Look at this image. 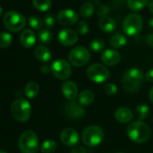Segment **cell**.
Segmentation results:
<instances>
[{"label":"cell","instance_id":"obj_1","mask_svg":"<svg viewBox=\"0 0 153 153\" xmlns=\"http://www.w3.org/2000/svg\"><path fill=\"white\" fill-rule=\"evenodd\" d=\"M144 79V74L140 69L136 68H129L123 76V86L124 90L128 93L138 92L143 85Z\"/></svg>","mask_w":153,"mask_h":153},{"label":"cell","instance_id":"obj_2","mask_svg":"<svg viewBox=\"0 0 153 153\" xmlns=\"http://www.w3.org/2000/svg\"><path fill=\"white\" fill-rule=\"evenodd\" d=\"M127 135L133 142L143 143L149 139L150 129L147 123L141 121H135L128 125Z\"/></svg>","mask_w":153,"mask_h":153},{"label":"cell","instance_id":"obj_3","mask_svg":"<svg viewBox=\"0 0 153 153\" xmlns=\"http://www.w3.org/2000/svg\"><path fill=\"white\" fill-rule=\"evenodd\" d=\"M18 148L22 153H36L39 149L37 134L32 130L24 131L18 139Z\"/></svg>","mask_w":153,"mask_h":153},{"label":"cell","instance_id":"obj_4","mask_svg":"<svg viewBox=\"0 0 153 153\" xmlns=\"http://www.w3.org/2000/svg\"><path fill=\"white\" fill-rule=\"evenodd\" d=\"M11 114L12 116L20 123H25L28 121L32 114L31 104L24 99L19 98L15 100L11 105Z\"/></svg>","mask_w":153,"mask_h":153},{"label":"cell","instance_id":"obj_5","mask_svg":"<svg viewBox=\"0 0 153 153\" xmlns=\"http://www.w3.org/2000/svg\"><path fill=\"white\" fill-rule=\"evenodd\" d=\"M3 24L6 28L13 33H17L23 30L26 25L25 16L16 11H7L3 17Z\"/></svg>","mask_w":153,"mask_h":153},{"label":"cell","instance_id":"obj_6","mask_svg":"<svg viewBox=\"0 0 153 153\" xmlns=\"http://www.w3.org/2000/svg\"><path fill=\"white\" fill-rule=\"evenodd\" d=\"M105 134L104 131L97 125H90L82 132V141L88 147H96L102 143Z\"/></svg>","mask_w":153,"mask_h":153},{"label":"cell","instance_id":"obj_7","mask_svg":"<svg viewBox=\"0 0 153 153\" xmlns=\"http://www.w3.org/2000/svg\"><path fill=\"white\" fill-rule=\"evenodd\" d=\"M143 26L142 17L136 13H131L126 16L123 23V28L126 34L136 35L139 33Z\"/></svg>","mask_w":153,"mask_h":153},{"label":"cell","instance_id":"obj_8","mask_svg":"<svg viewBox=\"0 0 153 153\" xmlns=\"http://www.w3.org/2000/svg\"><path fill=\"white\" fill-rule=\"evenodd\" d=\"M89 59H90V52L87 48L83 46L76 47L72 49L68 53L69 63L76 68L85 66L89 61Z\"/></svg>","mask_w":153,"mask_h":153},{"label":"cell","instance_id":"obj_9","mask_svg":"<svg viewBox=\"0 0 153 153\" xmlns=\"http://www.w3.org/2000/svg\"><path fill=\"white\" fill-rule=\"evenodd\" d=\"M108 68L100 63H95L90 65L87 69V76L95 83H103L109 78Z\"/></svg>","mask_w":153,"mask_h":153},{"label":"cell","instance_id":"obj_10","mask_svg":"<svg viewBox=\"0 0 153 153\" xmlns=\"http://www.w3.org/2000/svg\"><path fill=\"white\" fill-rule=\"evenodd\" d=\"M51 67L53 76L59 80H66L71 76V66L67 60L63 59H59L55 60Z\"/></svg>","mask_w":153,"mask_h":153},{"label":"cell","instance_id":"obj_11","mask_svg":"<svg viewBox=\"0 0 153 153\" xmlns=\"http://www.w3.org/2000/svg\"><path fill=\"white\" fill-rule=\"evenodd\" d=\"M57 19L62 26H71L79 21V14L72 9L65 8L59 12Z\"/></svg>","mask_w":153,"mask_h":153},{"label":"cell","instance_id":"obj_12","mask_svg":"<svg viewBox=\"0 0 153 153\" xmlns=\"http://www.w3.org/2000/svg\"><path fill=\"white\" fill-rule=\"evenodd\" d=\"M63 111L68 118L74 119V120L82 118L86 114L84 107L75 101H68L64 105Z\"/></svg>","mask_w":153,"mask_h":153},{"label":"cell","instance_id":"obj_13","mask_svg":"<svg viewBox=\"0 0 153 153\" xmlns=\"http://www.w3.org/2000/svg\"><path fill=\"white\" fill-rule=\"evenodd\" d=\"M60 140L68 147H74L79 142V134L75 129L66 128L60 133Z\"/></svg>","mask_w":153,"mask_h":153},{"label":"cell","instance_id":"obj_14","mask_svg":"<svg viewBox=\"0 0 153 153\" xmlns=\"http://www.w3.org/2000/svg\"><path fill=\"white\" fill-rule=\"evenodd\" d=\"M59 42L64 46H72L79 40V35L76 31L66 28L61 30L58 35Z\"/></svg>","mask_w":153,"mask_h":153},{"label":"cell","instance_id":"obj_15","mask_svg":"<svg viewBox=\"0 0 153 153\" xmlns=\"http://www.w3.org/2000/svg\"><path fill=\"white\" fill-rule=\"evenodd\" d=\"M61 92L68 101H74L79 97V88L76 84L73 81L67 80L62 84Z\"/></svg>","mask_w":153,"mask_h":153},{"label":"cell","instance_id":"obj_16","mask_svg":"<svg viewBox=\"0 0 153 153\" xmlns=\"http://www.w3.org/2000/svg\"><path fill=\"white\" fill-rule=\"evenodd\" d=\"M102 62L107 66H114L118 64L121 60V55L115 50H105L101 54Z\"/></svg>","mask_w":153,"mask_h":153},{"label":"cell","instance_id":"obj_17","mask_svg":"<svg viewBox=\"0 0 153 153\" xmlns=\"http://www.w3.org/2000/svg\"><path fill=\"white\" fill-rule=\"evenodd\" d=\"M20 42L25 48H32L36 42V36L33 30L25 29L20 35Z\"/></svg>","mask_w":153,"mask_h":153},{"label":"cell","instance_id":"obj_18","mask_svg":"<svg viewBox=\"0 0 153 153\" xmlns=\"http://www.w3.org/2000/svg\"><path fill=\"white\" fill-rule=\"evenodd\" d=\"M114 117L116 119V121H118L121 123H130L131 120L133 117L132 112L131 111V109H129L128 107L125 106H122L119 107L115 113H114Z\"/></svg>","mask_w":153,"mask_h":153},{"label":"cell","instance_id":"obj_19","mask_svg":"<svg viewBox=\"0 0 153 153\" xmlns=\"http://www.w3.org/2000/svg\"><path fill=\"white\" fill-rule=\"evenodd\" d=\"M34 56L38 60L42 62H48L51 59V53L50 50L43 45H39L35 48Z\"/></svg>","mask_w":153,"mask_h":153},{"label":"cell","instance_id":"obj_20","mask_svg":"<svg viewBox=\"0 0 153 153\" xmlns=\"http://www.w3.org/2000/svg\"><path fill=\"white\" fill-rule=\"evenodd\" d=\"M78 98H79V104L80 105H82L83 107L88 106V105H90L94 102L95 94L93 93V91L89 89H86L79 95Z\"/></svg>","mask_w":153,"mask_h":153},{"label":"cell","instance_id":"obj_21","mask_svg":"<svg viewBox=\"0 0 153 153\" xmlns=\"http://www.w3.org/2000/svg\"><path fill=\"white\" fill-rule=\"evenodd\" d=\"M99 27L102 31L105 33H111L115 29L116 24L112 17L104 16L101 17V19L99 20Z\"/></svg>","mask_w":153,"mask_h":153},{"label":"cell","instance_id":"obj_22","mask_svg":"<svg viewBox=\"0 0 153 153\" xmlns=\"http://www.w3.org/2000/svg\"><path fill=\"white\" fill-rule=\"evenodd\" d=\"M40 92V86L37 82L31 81L26 84L25 88V95L28 98H34Z\"/></svg>","mask_w":153,"mask_h":153},{"label":"cell","instance_id":"obj_23","mask_svg":"<svg viewBox=\"0 0 153 153\" xmlns=\"http://www.w3.org/2000/svg\"><path fill=\"white\" fill-rule=\"evenodd\" d=\"M127 42V39L123 34L121 33H116L114 35H113L110 40H109V43L113 48L115 49H119L123 47Z\"/></svg>","mask_w":153,"mask_h":153},{"label":"cell","instance_id":"obj_24","mask_svg":"<svg viewBox=\"0 0 153 153\" xmlns=\"http://www.w3.org/2000/svg\"><path fill=\"white\" fill-rule=\"evenodd\" d=\"M149 114V108L147 105L140 104L135 108V116L137 117L138 121L145 120Z\"/></svg>","mask_w":153,"mask_h":153},{"label":"cell","instance_id":"obj_25","mask_svg":"<svg viewBox=\"0 0 153 153\" xmlns=\"http://www.w3.org/2000/svg\"><path fill=\"white\" fill-rule=\"evenodd\" d=\"M126 3L131 11H140L148 5V0H126Z\"/></svg>","mask_w":153,"mask_h":153},{"label":"cell","instance_id":"obj_26","mask_svg":"<svg viewBox=\"0 0 153 153\" xmlns=\"http://www.w3.org/2000/svg\"><path fill=\"white\" fill-rule=\"evenodd\" d=\"M57 149V142L54 140H46L41 146V151L42 153H53Z\"/></svg>","mask_w":153,"mask_h":153},{"label":"cell","instance_id":"obj_27","mask_svg":"<svg viewBox=\"0 0 153 153\" xmlns=\"http://www.w3.org/2000/svg\"><path fill=\"white\" fill-rule=\"evenodd\" d=\"M33 7L39 11H48L52 5L51 0H33Z\"/></svg>","mask_w":153,"mask_h":153},{"label":"cell","instance_id":"obj_28","mask_svg":"<svg viewBox=\"0 0 153 153\" xmlns=\"http://www.w3.org/2000/svg\"><path fill=\"white\" fill-rule=\"evenodd\" d=\"M94 11H95V7L91 2H86L83 5H81V7H79L80 15L85 18L91 16L94 14Z\"/></svg>","mask_w":153,"mask_h":153},{"label":"cell","instance_id":"obj_29","mask_svg":"<svg viewBox=\"0 0 153 153\" xmlns=\"http://www.w3.org/2000/svg\"><path fill=\"white\" fill-rule=\"evenodd\" d=\"M40 42L43 44H48L52 41V33L49 29H42L37 35Z\"/></svg>","mask_w":153,"mask_h":153},{"label":"cell","instance_id":"obj_30","mask_svg":"<svg viewBox=\"0 0 153 153\" xmlns=\"http://www.w3.org/2000/svg\"><path fill=\"white\" fill-rule=\"evenodd\" d=\"M12 35L7 32L0 33V49H5L11 45L12 43Z\"/></svg>","mask_w":153,"mask_h":153},{"label":"cell","instance_id":"obj_31","mask_svg":"<svg viewBox=\"0 0 153 153\" xmlns=\"http://www.w3.org/2000/svg\"><path fill=\"white\" fill-rule=\"evenodd\" d=\"M104 48H105V42L99 38L92 40L89 43V49L94 52L102 51L104 50Z\"/></svg>","mask_w":153,"mask_h":153},{"label":"cell","instance_id":"obj_32","mask_svg":"<svg viewBox=\"0 0 153 153\" xmlns=\"http://www.w3.org/2000/svg\"><path fill=\"white\" fill-rule=\"evenodd\" d=\"M28 23H29L30 26L34 30H40L42 27V25H43L42 20L39 16H30L28 18Z\"/></svg>","mask_w":153,"mask_h":153},{"label":"cell","instance_id":"obj_33","mask_svg":"<svg viewBox=\"0 0 153 153\" xmlns=\"http://www.w3.org/2000/svg\"><path fill=\"white\" fill-rule=\"evenodd\" d=\"M88 31H89L88 25L84 20H80L76 26V32L78 34L85 35L88 33Z\"/></svg>","mask_w":153,"mask_h":153},{"label":"cell","instance_id":"obj_34","mask_svg":"<svg viewBox=\"0 0 153 153\" xmlns=\"http://www.w3.org/2000/svg\"><path fill=\"white\" fill-rule=\"evenodd\" d=\"M104 92L108 96H114L117 93V87L114 83H106L103 87Z\"/></svg>","mask_w":153,"mask_h":153},{"label":"cell","instance_id":"obj_35","mask_svg":"<svg viewBox=\"0 0 153 153\" xmlns=\"http://www.w3.org/2000/svg\"><path fill=\"white\" fill-rule=\"evenodd\" d=\"M43 24H44L46 29H51V28H52L53 25H54V24H55L54 16H53L51 13H48V14L44 16Z\"/></svg>","mask_w":153,"mask_h":153},{"label":"cell","instance_id":"obj_36","mask_svg":"<svg viewBox=\"0 0 153 153\" xmlns=\"http://www.w3.org/2000/svg\"><path fill=\"white\" fill-rule=\"evenodd\" d=\"M109 13H110V7L105 4H101L97 8V15L98 16H101V17L107 16L106 15Z\"/></svg>","mask_w":153,"mask_h":153},{"label":"cell","instance_id":"obj_37","mask_svg":"<svg viewBox=\"0 0 153 153\" xmlns=\"http://www.w3.org/2000/svg\"><path fill=\"white\" fill-rule=\"evenodd\" d=\"M70 153H87V149L82 147V146H78V147H75Z\"/></svg>","mask_w":153,"mask_h":153},{"label":"cell","instance_id":"obj_38","mask_svg":"<svg viewBox=\"0 0 153 153\" xmlns=\"http://www.w3.org/2000/svg\"><path fill=\"white\" fill-rule=\"evenodd\" d=\"M145 79H146V80L149 81V82H153V68L149 69V70L146 73V75H145Z\"/></svg>","mask_w":153,"mask_h":153},{"label":"cell","instance_id":"obj_39","mask_svg":"<svg viewBox=\"0 0 153 153\" xmlns=\"http://www.w3.org/2000/svg\"><path fill=\"white\" fill-rule=\"evenodd\" d=\"M41 71L43 73V74H48L51 71V67H50L49 65H42V68H41Z\"/></svg>","mask_w":153,"mask_h":153},{"label":"cell","instance_id":"obj_40","mask_svg":"<svg viewBox=\"0 0 153 153\" xmlns=\"http://www.w3.org/2000/svg\"><path fill=\"white\" fill-rule=\"evenodd\" d=\"M146 42L147 43L153 48V33H149L146 37Z\"/></svg>","mask_w":153,"mask_h":153},{"label":"cell","instance_id":"obj_41","mask_svg":"<svg viewBox=\"0 0 153 153\" xmlns=\"http://www.w3.org/2000/svg\"><path fill=\"white\" fill-rule=\"evenodd\" d=\"M148 7H149V10L153 14V0H150L149 3L148 4Z\"/></svg>","mask_w":153,"mask_h":153},{"label":"cell","instance_id":"obj_42","mask_svg":"<svg viewBox=\"0 0 153 153\" xmlns=\"http://www.w3.org/2000/svg\"><path fill=\"white\" fill-rule=\"evenodd\" d=\"M149 99H150V101H151L152 104H153V87H152L151 89L149 90Z\"/></svg>","mask_w":153,"mask_h":153},{"label":"cell","instance_id":"obj_43","mask_svg":"<svg viewBox=\"0 0 153 153\" xmlns=\"http://www.w3.org/2000/svg\"><path fill=\"white\" fill-rule=\"evenodd\" d=\"M124 2V0H115V1L114 2H113L114 3V5H122L123 3Z\"/></svg>","mask_w":153,"mask_h":153},{"label":"cell","instance_id":"obj_44","mask_svg":"<svg viewBox=\"0 0 153 153\" xmlns=\"http://www.w3.org/2000/svg\"><path fill=\"white\" fill-rule=\"evenodd\" d=\"M149 25L150 28H151V29L153 30V17L149 19Z\"/></svg>","mask_w":153,"mask_h":153},{"label":"cell","instance_id":"obj_45","mask_svg":"<svg viewBox=\"0 0 153 153\" xmlns=\"http://www.w3.org/2000/svg\"><path fill=\"white\" fill-rule=\"evenodd\" d=\"M1 15H2V7H0V16H1Z\"/></svg>","mask_w":153,"mask_h":153},{"label":"cell","instance_id":"obj_46","mask_svg":"<svg viewBox=\"0 0 153 153\" xmlns=\"http://www.w3.org/2000/svg\"><path fill=\"white\" fill-rule=\"evenodd\" d=\"M0 153H7V152L5 151V150H0Z\"/></svg>","mask_w":153,"mask_h":153},{"label":"cell","instance_id":"obj_47","mask_svg":"<svg viewBox=\"0 0 153 153\" xmlns=\"http://www.w3.org/2000/svg\"><path fill=\"white\" fill-rule=\"evenodd\" d=\"M116 153H123V152H116Z\"/></svg>","mask_w":153,"mask_h":153}]
</instances>
